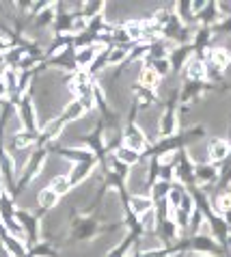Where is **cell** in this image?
<instances>
[{
    "label": "cell",
    "mask_w": 231,
    "mask_h": 257,
    "mask_svg": "<svg viewBox=\"0 0 231 257\" xmlns=\"http://www.w3.org/2000/svg\"><path fill=\"white\" fill-rule=\"evenodd\" d=\"M231 154V145L227 143V139H212L210 145H207V156H210L212 164H222Z\"/></svg>",
    "instance_id": "6da1fadb"
},
{
    "label": "cell",
    "mask_w": 231,
    "mask_h": 257,
    "mask_svg": "<svg viewBox=\"0 0 231 257\" xmlns=\"http://www.w3.org/2000/svg\"><path fill=\"white\" fill-rule=\"evenodd\" d=\"M194 182L199 184H216L218 182V167L212 162L194 164Z\"/></svg>",
    "instance_id": "7a4b0ae2"
},
{
    "label": "cell",
    "mask_w": 231,
    "mask_h": 257,
    "mask_svg": "<svg viewBox=\"0 0 231 257\" xmlns=\"http://www.w3.org/2000/svg\"><path fill=\"white\" fill-rule=\"evenodd\" d=\"M186 78L188 82H205L207 80V71H205V61L201 56H194L186 63Z\"/></svg>",
    "instance_id": "3957f363"
},
{
    "label": "cell",
    "mask_w": 231,
    "mask_h": 257,
    "mask_svg": "<svg viewBox=\"0 0 231 257\" xmlns=\"http://www.w3.org/2000/svg\"><path fill=\"white\" fill-rule=\"evenodd\" d=\"M126 147H130L136 154L143 152V149H147V139H145V134H143V130L139 125L130 123L128 132H126Z\"/></svg>",
    "instance_id": "277c9868"
},
{
    "label": "cell",
    "mask_w": 231,
    "mask_h": 257,
    "mask_svg": "<svg viewBox=\"0 0 231 257\" xmlns=\"http://www.w3.org/2000/svg\"><path fill=\"white\" fill-rule=\"evenodd\" d=\"M207 63H212V65L222 71V69H227L231 65V52L227 48H212L210 52H207Z\"/></svg>",
    "instance_id": "5b68a950"
},
{
    "label": "cell",
    "mask_w": 231,
    "mask_h": 257,
    "mask_svg": "<svg viewBox=\"0 0 231 257\" xmlns=\"http://www.w3.org/2000/svg\"><path fill=\"white\" fill-rule=\"evenodd\" d=\"M212 37H214L212 28L201 26L199 31L194 33V37H192V50H197V52L201 54V52H203V50L210 48V44H212Z\"/></svg>",
    "instance_id": "8992f818"
},
{
    "label": "cell",
    "mask_w": 231,
    "mask_h": 257,
    "mask_svg": "<svg viewBox=\"0 0 231 257\" xmlns=\"http://www.w3.org/2000/svg\"><path fill=\"white\" fill-rule=\"evenodd\" d=\"M197 20L201 22V26L212 28V26L220 20V13H218V7H216V3H205L203 11H201L199 16H197Z\"/></svg>",
    "instance_id": "52a82bcc"
},
{
    "label": "cell",
    "mask_w": 231,
    "mask_h": 257,
    "mask_svg": "<svg viewBox=\"0 0 231 257\" xmlns=\"http://www.w3.org/2000/svg\"><path fill=\"white\" fill-rule=\"evenodd\" d=\"M158 130H160V134H164V139L171 137V134L177 130V112H175V108H173V106H171V108L162 115L160 125H158Z\"/></svg>",
    "instance_id": "ba28073f"
},
{
    "label": "cell",
    "mask_w": 231,
    "mask_h": 257,
    "mask_svg": "<svg viewBox=\"0 0 231 257\" xmlns=\"http://www.w3.org/2000/svg\"><path fill=\"white\" fill-rule=\"evenodd\" d=\"M130 210H132L134 216H143L149 210H154V201H151V197L134 195V197H130Z\"/></svg>",
    "instance_id": "9c48e42d"
},
{
    "label": "cell",
    "mask_w": 231,
    "mask_h": 257,
    "mask_svg": "<svg viewBox=\"0 0 231 257\" xmlns=\"http://www.w3.org/2000/svg\"><path fill=\"white\" fill-rule=\"evenodd\" d=\"M171 186H173L171 182L160 180V177L154 180V184H151V201H167Z\"/></svg>",
    "instance_id": "30bf717a"
},
{
    "label": "cell",
    "mask_w": 231,
    "mask_h": 257,
    "mask_svg": "<svg viewBox=\"0 0 231 257\" xmlns=\"http://www.w3.org/2000/svg\"><path fill=\"white\" fill-rule=\"evenodd\" d=\"M20 117H22V123H24L26 132H33L35 130V110H33V106L28 99H24L20 106Z\"/></svg>",
    "instance_id": "8fae6325"
},
{
    "label": "cell",
    "mask_w": 231,
    "mask_h": 257,
    "mask_svg": "<svg viewBox=\"0 0 231 257\" xmlns=\"http://www.w3.org/2000/svg\"><path fill=\"white\" fill-rule=\"evenodd\" d=\"M212 208H214L216 214H220V216H227V214H231V190L220 192V195L214 199Z\"/></svg>",
    "instance_id": "7c38bea8"
},
{
    "label": "cell",
    "mask_w": 231,
    "mask_h": 257,
    "mask_svg": "<svg viewBox=\"0 0 231 257\" xmlns=\"http://www.w3.org/2000/svg\"><path fill=\"white\" fill-rule=\"evenodd\" d=\"M158 82H160V78H158V74L154 69H149V67H145L139 74V84H141V89H147V91H151V89H156L158 87Z\"/></svg>",
    "instance_id": "4fadbf2b"
},
{
    "label": "cell",
    "mask_w": 231,
    "mask_h": 257,
    "mask_svg": "<svg viewBox=\"0 0 231 257\" xmlns=\"http://www.w3.org/2000/svg\"><path fill=\"white\" fill-rule=\"evenodd\" d=\"M82 115H84L82 104L78 102V99H74V102L67 104V108H65V112L61 115V121H63V123H67V121H78Z\"/></svg>",
    "instance_id": "5bb4252c"
},
{
    "label": "cell",
    "mask_w": 231,
    "mask_h": 257,
    "mask_svg": "<svg viewBox=\"0 0 231 257\" xmlns=\"http://www.w3.org/2000/svg\"><path fill=\"white\" fill-rule=\"evenodd\" d=\"M114 160H119L121 164H126V167H134V164L139 162V154L132 152V149L126 145H121L117 152H114Z\"/></svg>",
    "instance_id": "9a60e30c"
},
{
    "label": "cell",
    "mask_w": 231,
    "mask_h": 257,
    "mask_svg": "<svg viewBox=\"0 0 231 257\" xmlns=\"http://www.w3.org/2000/svg\"><path fill=\"white\" fill-rule=\"evenodd\" d=\"M184 195H186V188L182 186V184H173L171 186V190H169V197H167V203H169V208H173V210H177L179 205H182V199H184Z\"/></svg>",
    "instance_id": "2e32d148"
},
{
    "label": "cell",
    "mask_w": 231,
    "mask_h": 257,
    "mask_svg": "<svg viewBox=\"0 0 231 257\" xmlns=\"http://www.w3.org/2000/svg\"><path fill=\"white\" fill-rule=\"evenodd\" d=\"M37 203L41 205V208L50 210V208H54V205L59 203V195H56L52 188H43V190H39V195H37Z\"/></svg>",
    "instance_id": "e0dca14e"
},
{
    "label": "cell",
    "mask_w": 231,
    "mask_h": 257,
    "mask_svg": "<svg viewBox=\"0 0 231 257\" xmlns=\"http://www.w3.org/2000/svg\"><path fill=\"white\" fill-rule=\"evenodd\" d=\"M48 188H52V190L56 192V195L61 197V195H67V192H69L71 182H69V177H67V175H54Z\"/></svg>",
    "instance_id": "ac0fdd59"
},
{
    "label": "cell",
    "mask_w": 231,
    "mask_h": 257,
    "mask_svg": "<svg viewBox=\"0 0 231 257\" xmlns=\"http://www.w3.org/2000/svg\"><path fill=\"white\" fill-rule=\"evenodd\" d=\"M5 248H7V253H9L11 257H24L26 255L22 242L18 238H13V235H5Z\"/></svg>",
    "instance_id": "d6986e66"
},
{
    "label": "cell",
    "mask_w": 231,
    "mask_h": 257,
    "mask_svg": "<svg viewBox=\"0 0 231 257\" xmlns=\"http://www.w3.org/2000/svg\"><path fill=\"white\" fill-rule=\"evenodd\" d=\"M91 164L93 162H78L76 167H74V171L67 175L69 177V182L71 184H78V182H82L86 175H89V171H91Z\"/></svg>",
    "instance_id": "ffe728a7"
},
{
    "label": "cell",
    "mask_w": 231,
    "mask_h": 257,
    "mask_svg": "<svg viewBox=\"0 0 231 257\" xmlns=\"http://www.w3.org/2000/svg\"><path fill=\"white\" fill-rule=\"evenodd\" d=\"M149 69H154L156 74H158V78H164L173 67H171V61L169 59H151L149 61Z\"/></svg>",
    "instance_id": "44dd1931"
},
{
    "label": "cell",
    "mask_w": 231,
    "mask_h": 257,
    "mask_svg": "<svg viewBox=\"0 0 231 257\" xmlns=\"http://www.w3.org/2000/svg\"><path fill=\"white\" fill-rule=\"evenodd\" d=\"M156 220H158V214L156 210H149L147 214H143V216H139V227L143 231H154L156 229Z\"/></svg>",
    "instance_id": "7402d4cb"
},
{
    "label": "cell",
    "mask_w": 231,
    "mask_h": 257,
    "mask_svg": "<svg viewBox=\"0 0 231 257\" xmlns=\"http://www.w3.org/2000/svg\"><path fill=\"white\" fill-rule=\"evenodd\" d=\"M126 56H128V50L117 46V48H112L106 52V61H108V65H119V63L126 61Z\"/></svg>",
    "instance_id": "603a6c76"
},
{
    "label": "cell",
    "mask_w": 231,
    "mask_h": 257,
    "mask_svg": "<svg viewBox=\"0 0 231 257\" xmlns=\"http://www.w3.org/2000/svg\"><path fill=\"white\" fill-rule=\"evenodd\" d=\"M13 214H16V210H13V203L7 197H0V216H3V220H11Z\"/></svg>",
    "instance_id": "cb8c5ba5"
},
{
    "label": "cell",
    "mask_w": 231,
    "mask_h": 257,
    "mask_svg": "<svg viewBox=\"0 0 231 257\" xmlns=\"http://www.w3.org/2000/svg\"><path fill=\"white\" fill-rule=\"evenodd\" d=\"M212 33L218 35H231V18H220L218 22L212 26Z\"/></svg>",
    "instance_id": "d4e9b609"
},
{
    "label": "cell",
    "mask_w": 231,
    "mask_h": 257,
    "mask_svg": "<svg viewBox=\"0 0 231 257\" xmlns=\"http://www.w3.org/2000/svg\"><path fill=\"white\" fill-rule=\"evenodd\" d=\"M33 141H35L33 132H18L16 139H13V145H16V147H28Z\"/></svg>",
    "instance_id": "484cf974"
},
{
    "label": "cell",
    "mask_w": 231,
    "mask_h": 257,
    "mask_svg": "<svg viewBox=\"0 0 231 257\" xmlns=\"http://www.w3.org/2000/svg\"><path fill=\"white\" fill-rule=\"evenodd\" d=\"M171 251L169 248H151V251H145L141 257H169Z\"/></svg>",
    "instance_id": "4316f807"
},
{
    "label": "cell",
    "mask_w": 231,
    "mask_h": 257,
    "mask_svg": "<svg viewBox=\"0 0 231 257\" xmlns=\"http://www.w3.org/2000/svg\"><path fill=\"white\" fill-rule=\"evenodd\" d=\"M84 18H91V13H95L99 9H104V5H99V3H93V5H84Z\"/></svg>",
    "instance_id": "83f0119b"
},
{
    "label": "cell",
    "mask_w": 231,
    "mask_h": 257,
    "mask_svg": "<svg viewBox=\"0 0 231 257\" xmlns=\"http://www.w3.org/2000/svg\"><path fill=\"white\" fill-rule=\"evenodd\" d=\"M50 20H52V11H43V13H39V20H37V22H39V24H48Z\"/></svg>",
    "instance_id": "f1b7e54d"
},
{
    "label": "cell",
    "mask_w": 231,
    "mask_h": 257,
    "mask_svg": "<svg viewBox=\"0 0 231 257\" xmlns=\"http://www.w3.org/2000/svg\"><path fill=\"white\" fill-rule=\"evenodd\" d=\"M192 257H205V255H192Z\"/></svg>",
    "instance_id": "f546056e"
}]
</instances>
